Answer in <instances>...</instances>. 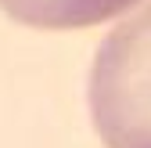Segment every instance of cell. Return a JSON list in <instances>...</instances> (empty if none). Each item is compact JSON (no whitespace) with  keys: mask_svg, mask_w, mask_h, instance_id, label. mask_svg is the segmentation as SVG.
<instances>
[{"mask_svg":"<svg viewBox=\"0 0 151 148\" xmlns=\"http://www.w3.org/2000/svg\"><path fill=\"white\" fill-rule=\"evenodd\" d=\"M140 0H0L4 15L32 29H86L119 18Z\"/></svg>","mask_w":151,"mask_h":148,"instance_id":"7a4b0ae2","label":"cell"},{"mask_svg":"<svg viewBox=\"0 0 151 148\" xmlns=\"http://www.w3.org/2000/svg\"><path fill=\"white\" fill-rule=\"evenodd\" d=\"M90 116L104 148H151V0L101 40L90 69Z\"/></svg>","mask_w":151,"mask_h":148,"instance_id":"6da1fadb","label":"cell"}]
</instances>
